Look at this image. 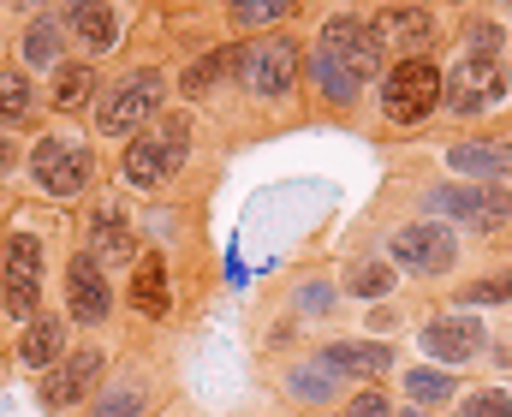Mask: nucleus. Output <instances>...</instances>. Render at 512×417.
I'll return each instance as SVG.
<instances>
[{
    "label": "nucleus",
    "mask_w": 512,
    "mask_h": 417,
    "mask_svg": "<svg viewBox=\"0 0 512 417\" xmlns=\"http://www.w3.org/2000/svg\"><path fill=\"white\" fill-rule=\"evenodd\" d=\"M393 417H429V412H417V406H393Z\"/></svg>",
    "instance_id": "e433bc0d"
},
{
    "label": "nucleus",
    "mask_w": 512,
    "mask_h": 417,
    "mask_svg": "<svg viewBox=\"0 0 512 417\" xmlns=\"http://www.w3.org/2000/svg\"><path fill=\"white\" fill-rule=\"evenodd\" d=\"M334 280H340V298H346V304H387V298H405L399 269L387 263L382 251H370V245H352V251L340 257Z\"/></svg>",
    "instance_id": "5701e85b"
},
{
    "label": "nucleus",
    "mask_w": 512,
    "mask_h": 417,
    "mask_svg": "<svg viewBox=\"0 0 512 417\" xmlns=\"http://www.w3.org/2000/svg\"><path fill=\"white\" fill-rule=\"evenodd\" d=\"M304 0H221V24L233 42H256L268 30H292Z\"/></svg>",
    "instance_id": "c756f323"
},
{
    "label": "nucleus",
    "mask_w": 512,
    "mask_h": 417,
    "mask_svg": "<svg viewBox=\"0 0 512 417\" xmlns=\"http://www.w3.org/2000/svg\"><path fill=\"white\" fill-rule=\"evenodd\" d=\"M78 251H90L108 275H126L131 263L143 257V233H137V209L120 191H102L84 203L78 215Z\"/></svg>",
    "instance_id": "dca6fc26"
},
{
    "label": "nucleus",
    "mask_w": 512,
    "mask_h": 417,
    "mask_svg": "<svg viewBox=\"0 0 512 417\" xmlns=\"http://www.w3.org/2000/svg\"><path fill=\"white\" fill-rule=\"evenodd\" d=\"M197 149H203V114L167 102L143 132H131L120 149V185L137 203H185L179 191L197 173Z\"/></svg>",
    "instance_id": "7ed1b4c3"
},
{
    "label": "nucleus",
    "mask_w": 512,
    "mask_h": 417,
    "mask_svg": "<svg viewBox=\"0 0 512 417\" xmlns=\"http://www.w3.org/2000/svg\"><path fill=\"white\" fill-rule=\"evenodd\" d=\"M12 54H18V66L30 72V78H48V72H60L66 60H72V42H66V24H60V12L48 6V12H30L24 24H18V42H12Z\"/></svg>",
    "instance_id": "393cba45"
},
{
    "label": "nucleus",
    "mask_w": 512,
    "mask_h": 417,
    "mask_svg": "<svg viewBox=\"0 0 512 417\" xmlns=\"http://www.w3.org/2000/svg\"><path fill=\"white\" fill-rule=\"evenodd\" d=\"M42 203L18 209L0 233V328H24L36 310H48V275H54V233Z\"/></svg>",
    "instance_id": "39448f33"
},
{
    "label": "nucleus",
    "mask_w": 512,
    "mask_h": 417,
    "mask_svg": "<svg viewBox=\"0 0 512 417\" xmlns=\"http://www.w3.org/2000/svg\"><path fill=\"white\" fill-rule=\"evenodd\" d=\"M161 417H203V412H191V406H185V394H179V400H173V406H167Z\"/></svg>",
    "instance_id": "c9c22d12"
},
{
    "label": "nucleus",
    "mask_w": 512,
    "mask_h": 417,
    "mask_svg": "<svg viewBox=\"0 0 512 417\" xmlns=\"http://www.w3.org/2000/svg\"><path fill=\"white\" fill-rule=\"evenodd\" d=\"M48 120V102L36 90V78L18 66V60H0V132H42Z\"/></svg>",
    "instance_id": "cd10ccee"
},
{
    "label": "nucleus",
    "mask_w": 512,
    "mask_h": 417,
    "mask_svg": "<svg viewBox=\"0 0 512 417\" xmlns=\"http://www.w3.org/2000/svg\"><path fill=\"white\" fill-rule=\"evenodd\" d=\"M167 102H173V72H167L161 60H143V66H131V72L102 78L96 108H90V132L102 143H126L131 132H143Z\"/></svg>",
    "instance_id": "1a4fd4ad"
},
{
    "label": "nucleus",
    "mask_w": 512,
    "mask_h": 417,
    "mask_svg": "<svg viewBox=\"0 0 512 417\" xmlns=\"http://www.w3.org/2000/svg\"><path fill=\"white\" fill-rule=\"evenodd\" d=\"M304 322L274 298L268 310H256V322H251V346H256V364H274V358H292V352H304Z\"/></svg>",
    "instance_id": "7c9ffc66"
},
{
    "label": "nucleus",
    "mask_w": 512,
    "mask_h": 417,
    "mask_svg": "<svg viewBox=\"0 0 512 417\" xmlns=\"http://www.w3.org/2000/svg\"><path fill=\"white\" fill-rule=\"evenodd\" d=\"M489 316H471V310H447V304H429L417 310L411 322V346L423 364H441V370H459V376H477L483 358H489Z\"/></svg>",
    "instance_id": "f8f14e48"
},
{
    "label": "nucleus",
    "mask_w": 512,
    "mask_h": 417,
    "mask_svg": "<svg viewBox=\"0 0 512 417\" xmlns=\"http://www.w3.org/2000/svg\"><path fill=\"white\" fill-rule=\"evenodd\" d=\"M18 173H24V143L12 138V132H0V197L18 185Z\"/></svg>",
    "instance_id": "72a5a7b5"
},
{
    "label": "nucleus",
    "mask_w": 512,
    "mask_h": 417,
    "mask_svg": "<svg viewBox=\"0 0 512 417\" xmlns=\"http://www.w3.org/2000/svg\"><path fill=\"white\" fill-rule=\"evenodd\" d=\"M24 179H30V191H36L42 209H72V203H84L96 191L102 155H96V143L84 138V132L48 126V132H36V143L24 149Z\"/></svg>",
    "instance_id": "0eeeda50"
},
{
    "label": "nucleus",
    "mask_w": 512,
    "mask_h": 417,
    "mask_svg": "<svg viewBox=\"0 0 512 417\" xmlns=\"http://www.w3.org/2000/svg\"><path fill=\"white\" fill-rule=\"evenodd\" d=\"M459 417H512V382H489V376H465L459 400H453Z\"/></svg>",
    "instance_id": "2f4dec72"
},
{
    "label": "nucleus",
    "mask_w": 512,
    "mask_h": 417,
    "mask_svg": "<svg viewBox=\"0 0 512 417\" xmlns=\"http://www.w3.org/2000/svg\"><path fill=\"white\" fill-rule=\"evenodd\" d=\"M393 388L387 382H376V388H346V400L334 406V417H393Z\"/></svg>",
    "instance_id": "473e14b6"
},
{
    "label": "nucleus",
    "mask_w": 512,
    "mask_h": 417,
    "mask_svg": "<svg viewBox=\"0 0 512 417\" xmlns=\"http://www.w3.org/2000/svg\"><path fill=\"white\" fill-rule=\"evenodd\" d=\"M405 209L435 215L447 227H459L465 239H501L512 227V197L507 185H465V179H423Z\"/></svg>",
    "instance_id": "9d476101"
},
{
    "label": "nucleus",
    "mask_w": 512,
    "mask_h": 417,
    "mask_svg": "<svg viewBox=\"0 0 512 417\" xmlns=\"http://www.w3.org/2000/svg\"><path fill=\"white\" fill-rule=\"evenodd\" d=\"M376 24H382L393 60L399 54H429L435 60V48L453 36V18L435 12V0H382L376 6Z\"/></svg>",
    "instance_id": "6ab92c4d"
},
{
    "label": "nucleus",
    "mask_w": 512,
    "mask_h": 417,
    "mask_svg": "<svg viewBox=\"0 0 512 417\" xmlns=\"http://www.w3.org/2000/svg\"><path fill=\"white\" fill-rule=\"evenodd\" d=\"M179 400V364L167 352L131 346L114 358V370L102 376V388L84 400L78 417H161Z\"/></svg>",
    "instance_id": "6e6552de"
},
{
    "label": "nucleus",
    "mask_w": 512,
    "mask_h": 417,
    "mask_svg": "<svg viewBox=\"0 0 512 417\" xmlns=\"http://www.w3.org/2000/svg\"><path fill=\"white\" fill-rule=\"evenodd\" d=\"M376 120L387 132H423L441 120V60L399 54L376 78Z\"/></svg>",
    "instance_id": "9b49d317"
},
{
    "label": "nucleus",
    "mask_w": 512,
    "mask_h": 417,
    "mask_svg": "<svg viewBox=\"0 0 512 417\" xmlns=\"http://www.w3.org/2000/svg\"><path fill=\"white\" fill-rule=\"evenodd\" d=\"M60 24H66V42L90 66H102L126 42V6L120 0H60Z\"/></svg>",
    "instance_id": "aec40b11"
},
{
    "label": "nucleus",
    "mask_w": 512,
    "mask_h": 417,
    "mask_svg": "<svg viewBox=\"0 0 512 417\" xmlns=\"http://www.w3.org/2000/svg\"><path fill=\"white\" fill-rule=\"evenodd\" d=\"M387 36L376 24V12H358V6H334L316 36L304 42V84L310 96L322 102L328 120H352L358 102L376 90V78L387 72Z\"/></svg>",
    "instance_id": "f257e3e1"
},
{
    "label": "nucleus",
    "mask_w": 512,
    "mask_h": 417,
    "mask_svg": "<svg viewBox=\"0 0 512 417\" xmlns=\"http://www.w3.org/2000/svg\"><path fill=\"white\" fill-rule=\"evenodd\" d=\"M507 6H512V0H507Z\"/></svg>",
    "instance_id": "58836bf2"
},
{
    "label": "nucleus",
    "mask_w": 512,
    "mask_h": 417,
    "mask_svg": "<svg viewBox=\"0 0 512 417\" xmlns=\"http://www.w3.org/2000/svg\"><path fill=\"white\" fill-rule=\"evenodd\" d=\"M114 340H102V334H90V340H72L66 346V358H54L42 376H36V388H30V400H36V412L42 417H78L84 412V400L102 388V376L114 370Z\"/></svg>",
    "instance_id": "ddd939ff"
},
{
    "label": "nucleus",
    "mask_w": 512,
    "mask_h": 417,
    "mask_svg": "<svg viewBox=\"0 0 512 417\" xmlns=\"http://www.w3.org/2000/svg\"><path fill=\"white\" fill-rule=\"evenodd\" d=\"M96 90H102V66H90V60H66L60 72H48L42 102L54 108V120H90Z\"/></svg>",
    "instance_id": "c85d7f7f"
},
{
    "label": "nucleus",
    "mask_w": 512,
    "mask_h": 417,
    "mask_svg": "<svg viewBox=\"0 0 512 417\" xmlns=\"http://www.w3.org/2000/svg\"><path fill=\"white\" fill-rule=\"evenodd\" d=\"M447 173L465 185H507L512 179V138H459L441 149Z\"/></svg>",
    "instance_id": "bb28decb"
},
{
    "label": "nucleus",
    "mask_w": 512,
    "mask_h": 417,
    "mask_svg": "<svg viewBox=\"0 0 512 417\" xmlns=\"http://www.w3.org/2000/svg\"><path fill=\"white\" fill-rule=\"evenodd\" d=\"M185 292H191V286L179 280L173 257L149 245V251L126 269V286H120V316H126L131 328H173V322H179Z\"/></svg>",
    "instance_id": "2eb2a0df"
},
{
    "label": "nucleus",
    "mask_w": 512,
    "mask_h": 417,
    "mask_svg": "<svg viewBox=\"0 0 512 417\" xmlns=\"http://www.w3.org/2000/svg\"><path fill=\"white\" fill-rule=\"evenodd\" d=\"M48 6H54V0H12V12H24V18H30V12H48Z\"/></svg>",
    "instance_id": "f704fd0d"
},
{
    "label": "nucleus",
    "mask_w": 512,
    "mask_h": 417,
    "mask_svg": "<svg viewBox=\"0 0 512 417\" xmlns=\"http://www.w3.org/2000/svg\"><path fill=\"white\" fill-rule=\"evenodd\" d=\"M280 304L304 322V328H346V298H340V280L328 263H316V269H298V275L280 286Z\"/></svg>",
    "instance_id": "412c9836"
},
{
    "label": "nucleus",
    "mask_w": 512,
    "mask_h": 417,
    "mask_svg": "<svg viewBox=\"0 0 512 417\" xmlns=\"http://www.w3.org/2000/svg\"><path fill=\"white\" fill-rule=\"evenodd\" d=\"M441 417H459V412H441Z\"/></svg>",
    "instance_id": "4c0bfd02"
},
{
    "label": "nucleus",
    "mask_w": 512,
    "mask_h": 417,
    "mask_svg": "<svg viewBox=\"0 0 512 417\" xmlns=\"http://www.w3.org/2000/svg\"><path fill=\"white\" fill-rule=\"evenodd\" d=\"M346 388H376L393 382V370L405 364V346L399 340H376V334H358V328H328L316 346H310Z\"/></svg>",
    "instance_id": "a211bd4d"
},
{
    "label": "nucleus",
    "mask_w": 512,
    "mask_h": 417,
    "mask_svg": "<svg viewBox=\"0 0 512 417\" xmlns=\"http://www.w3.org/2000/svg\"><path fill=\"white\" fill-rule=\"evenodd\" d=\"M66 346H72V322L48 304V310H36L24 328H12V352H6V364L18 370V376H42L54 358H66Z\"/></svg>",
    "instance_id": "4be33fe9"
},
{
    "label": "nucleus",
    "mask_w": 512,
    "mask_h": 417,
    "mask_svg": "<svg viewBox=\"0 0 512 417\" xmlns=\"http://www.w3.org/2000/svg\"><path fill=\"white\" fill-rule=\"evenodd\" d=\"M512 102V30L495 12H465L453 60L441 66V120L489 126Z\"/></svg>",
    "instance_id": "f03ea898"
},
{
    "label": "nucleus",
    "mask_w": 512,
    "mask_h": 417,
    "mask_svg": "<svg viewBox=\"0 0 512 417\" xmlns=\"http://www.w3.org/2000/svg\"><path fill=\"white\" fill-rule=\"evenodd\" d=\"M459 388H465L459 370H441V364H423V358H405V364L393 370V400H399V406H417V412H429V417L453 412Z\"/></svg>",
    "instance_id": "b1692460"
},
{
    "label": "nucleus",
    "mask_w": 512,
    "mask_h": 417,
    "mask_svg": "<svg viewBox=\"0 0 512 417\" xmlns=\"http://www.w3.org/2000/svg\"><path fill=\"white\" fill-rule=\"evenodd\" d=\"M60 316L72 322V334H108L120 322V286L78 245L60 257Z\"/></svg>",
    "instance_id": "4468645a"
},
{
    "label": "nucleus",
    "mask_w": 512,
    "mask_h": 417,
    "mask_svg": "<svg viewBox=\"0 0 512 417\" xmlns=\"http://www.w3.org/2000/svg\"><path fill=\"white\" fill-rule=\"evenodd\" d=\"M370 251H382L387 263L399 269V280L441 286V292H447L453 280L471 269V239H465L459 227L435 221V215H417V209H399V215H387L382 239H376Z\"/></svg>",
    "instance_id": "423d86ee"
},
{
    "label": "nucleus",
    "mask_w": 512,
    "mask_h": 417,
    "mask_svg": "<svg viewBox=\"0 0 512 417\" xmlns=\"http://www.w3.org/2000/svg\"><path fill=\"white\" fill-rule=\"evenodd\" d=\"M447 310H471V316L512 310V257H489V263L465 269L447 286Z\"/></svg>",
    "instance_id": "a878e982"
},
{
    "label": "nucleus",
    "mask_w": 512,
    "mask_h": 417,
    "mask_svg": "<svg viewBox=\"0 0 512 417\" xmlns=\"http://www.w3.org/2000/svg\"><path fill=\"white\" fill-rule=\"evenodd\" d=\"M262 382H268V394L286 406L292 417H328L340 400H346V382L304 346V352H292V358H274V364H262Z\"/></svg>",
    "instance_id": "f3484780"
},
{
    "label": "nucleus",
    "mask_w": 512,
    "mask_h": 417,
    "mask_svg": "<svg viewBox=\"0 0 512 417\" xmlns=\"http://www.w3.org/2000/svg\"><path fill=\"white\" fill-rule=\"evenodd\" d=\"M233 96L239 114H251V126H286L304 96V36L268 30L256 42H233Z\"/></svg>",
    "instance_id": "20e7f679"
}]
</instances>
